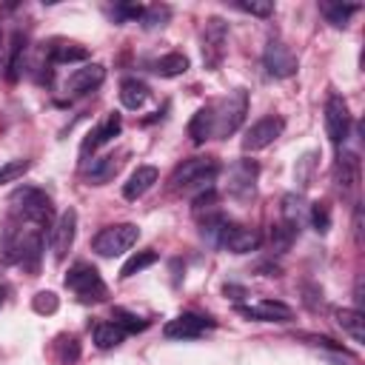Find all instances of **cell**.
Returning <instances> with one entry per match:
<instances>
[{
	"label": "cell",
	"mask_w": 365,
	"mask_h": 365,
	"mask_svg": "<svg viewBox=\"0 0 365 365\" xmlns=\"http://www.w3.org/2000/svg\"><path fill=\"white\" fill-rule=\"evenodd\" d=\"M9 202H11V211H14L17 220H26V222H31V225H37V228H48L51 220H54L51 197H48L46 191H40V188L23 185V188H17V191L9 197Z\"/></svg>",
	"instance_id": "cell-1"
},
{
	"label": "cell",
	"mask_w": 365,
	"mask_h": 365,
	"mask_svg": "<svg viewBox=\"0 0 365 365\" xmlns=\"http://www.w3.org/2000/svg\"><path fill=\"white\" fill-rule=\"evenodd\" d=\"M208 108H211L214 137H228L240 128V123L248 111V94H245V88H234L228 97L208 103Z\"/></svg>",
	"instance_id": "cell-2"
},
{
	"label": "cell",
	"mask_w": 365,
	"mask_h": 365,
	"mask_svg": "<svg viewBox=\"0 0 365 365\" xmlns=\"http://www.w3.org/2000/svg\"><path fill=\"white\" fill-rule=\"evenodd\" d=\"M137 240H140V228L134 222H117V225L103 228L91 240V248L100 257H117V254H125Z\"/></svg>",
	"instance_id": "cell-3"
},
{
	"label": "cell",
	"mask_w": 365,
	"mask_h": 365,
	"mask_svg": "<svg viewBox=\"0 0 365 365\" xmlns=\"http://www.w3.org/2000/svg\"><path fill=\"white\" fill-rule=\"evenodd\" d=\"M220 174V163L214 157H191L171 174V188H191V185H208Z\"/></svg>",
	"instance_id": "cell-4"
},
{
	"label": "cell",
	"mask_w": 365,
	"mask_h": 365,
	"mask_svg": "<svg viewBox=\"0 0 365 365\" xmlns=\"http://www.w3.org/2000/svg\"><path fill=\"white\" fill-rule=\"evenodd\" d=\"M66 288L74 291L80 299H103L106 297V282L100 279L97 268L88 262H77L66 274Z\"/></svg>",
	"instance_id": "cell-5"
},
{
	"label": "cell",
	"mask_w": 365,
	"mask_h": 365,
	"mask_svg": "<svg viewBox=\"0 0 365 365\" xmlns=\"http://www.w3.org/2000/svg\"><path fill=\"white\" fill-rule=\"evenodd\" d=\"M225 43H228V26L220 17H208L202 29V66L205 68H220L225 57Z\"/></svg>",
	"instance_id": "cell-6"
},
{
	"label": "cell",
	"mask_w": 365,
	"mask_h": 365,
	"mask_svg": "<svg viewBox=\"0 0 365 365\" xmlns=\"http://www.w3.org/2000/svg\"><path fill=\"white\" fill-rule=\"evenodd\" d=\"M282 128H285V120L277 117V114H268V117L257 120V123L245 131V137H242V151H245V154H248V151L254 154V151L268 148V145L282 134Z\"/></svg>",
	"instance_id": "cell-7"
},
{
	"label": "cell",
	"mask_w": 365,
	"mask_h": 365,
	"mask_svg": "<svg viewBox=\"0 0 365 365\" xmlns=\"http://www.w3.org/2000/svg\"><path fill=\"white\" fill-rule=\"evenodd\" d=\"M325 131H328V140L334 145H342L348 131H351V114H348V106L339 94H331L325 103Z\"/></svg>",
	"instance_id": "cell-8"
},
{
	"label": "cell",
	"mask_w": 365,
	"mask_h": 365,
	"mask_svg": "<svg viewBox=\"0 0 365 365\" xmlns=\"http://www.w3.org/2000/svg\"><path fill=\"white\" fill-rule=\"evenodd\" d=\"M262 63H265V68H268L271 77H291V74H297V57H294V51L282 40H277V37L268 40V46L262 51Z\"/></svg>",
	"instance_id": "cell-9"
},
{
	"label": "cell",
	"mask_w": 365,
	"mask_h": 365,
	"mask_svg": "<svg viewBox=\"0 0 365 365\" xmlns=\"http://www.w3.org/2000/svg\"><path fill=\"white\" fill-rule=\"evenodd\" d=\"M208 328H214V319L200 317V314H180V317H174L171 322H165L163 334H165L168 339H197V336H202Z\"/></svg>",
	"instance_id": "cell-10"
},
{
	"label": "cell",
	"mask_w": 365,
	"mask_h": 365,
	"mask_svg": "<svg viewBox=\"0 0 365 365\" xmlns=\"http://www.w3.org/2000/svg\"><path fill=\"white\" fill-rule=\"evenodd\" d=\"M74 234H77V211L74 208H66L57 217L54 228H51V251H54V259H66V254L74 245Z\"/></svg>",
	"instance_id": "cell-11"
},
{
	"label": "cell",
	"mask_w": 365,
	"mask_h": 365,
	"mask_svg": "<svg viewBox=\"0 0 365 365\" xmlns=\"http://www.w3.org/2000/svg\"><path fill=\"white\" fill-rule=\"evenodd\" d=\"M259 242H262V237H259L254 228H242V225L225 222V228H222L217 245H222V248L231 251V254H248V251H257Z\"/></svg>",
	"instance_id": "cell-12"
},
{
	"label": "cell",
	"mask_w": 365,
	"mask_h": 365,
	"mask_svg": "<svg viewBox=\"0 0 365 365\" xmlns=\"http://www.w3.org/2000/svg\"><path fill=\"white\" fill-rule=\"evenodd\" d=\"M257 163L254 160H240L231 171H228V194L231 197H251L254 194V180H257Z\"/></svg>",
	"instance_id": "cell-13"
},
{
	"label": "cell",
	"mask_w": 365,
	"mask_h": 365,
	"mask_svg": "<svg viewBox=\"0 0 365 365\" xmlns=\"http://www.w3.org/2000/svg\"><path fill=\"white\" fill-rule=\"evenodd\" d=\"M103 80H106V66L91 63V66L77 68V71L66 80V91H68V94H88V91H94Z\"/></svg>",
	"instance_id": "cell-14"
},
{
	"label": "cell",
	"mask_w": 365,
	"mask_h": 365,
	"mask_svg": "<svg viewBox=\"0 0 365 365\" xmlns=\"http://www.w3.org/2000/svg\"><path fill=\"white\" fill-rule=\"evenodd\" d=\"M242 317L248 319H259V322H288L291 319V308L285 302H277V299H262L259 305L248 308V305H240L237 308Z\"/></svg>",
	"instance_id": "cell-15"
},
{
	"label": "cell",
	"mask_w": 365,
	"mask_h": 365,
	"mask_svg": "<svg viewBox=\"0 0 365 365\" xmlns=\"http://www.w3.org/2000/svg\"><path fill=\"white\" fill-rule=\"evenodd\" d=\"M120 125H123V123H120V114H117V111H111V114H108V117H106V120H103V123H100V125H97V128L83 140L80 154L86 157L88 151H97L103 143H108L111 137H117V134H120Z\"/></svg>",
	"instance_id": "cell-16"
},
{
	"label": "cell",
	"mask_w": 365,
	"mask_h": 365,
	"mask_svg": "<svg viewBox=\"0 0 365 365\" xmlns=\"http://www.w3.org/2000/svg\"><path fill=\"white\" fill-rule=\"evenodd\" d=\"M157 168L154 165H137L134 171H131V177H128V182L123 185V197L125 200H140L154 182H157Z\"/></svg>",
	"instance_id": "cell-17"
},
{
	"label": "cell",
	"mask_w": 365,
	"mask_h": 365,
	"mask_svg": "<svg viewBox=\"0 0 365 365\" xmlns=\"http://www.w3.org/2000/svg\"><path fill=\"white\" fill-rule=\"evenodd\" d=\"M334 177H336V185L342 191H351L356 182H359V157L354 151H342L336 157V165H334Z\"/></svg>",
	"instance_id": "cell-18"
},
{
	"label": "cell",
	"mask_w": 365,
	"mask_h": 365,
	"mask_svg": "<svg viewBox=\"0 0 365 365\" xmlns=\"http://www.w3.org/2000/svg\"><path fill=\"white\" fill-rule=\"evenodd\" d=\"M145 100H148V86H145L143 80H137V77H125V80L120 83V103H123L125 108L137 111V108L145 106Z\"/></svg>",
	"instance_id": "cell-19"
},
{
	"label": "cell",
	"mask_w": 365,
	"mask_h": 365,
	"mask_svg": "<svg viewBox=\"0 0 365 365\" xmlns=\"http://www.w3.org/2000/svg\"><path fill=\"white\" fill-rule=\"evenodd\" d=\"M117 171H120V160H117L114 154H106V157H97V160L88 165L86 180H88V185H103V182H108Z\"/></svg>",
	"instance_id": "cell-20"
},
{
	"label": "cell",
	"mask_w": 365,
	"mask_h": 365,
	"mask_svg": "<svg viewBox=\"0 0 365 365\" xmlns=\"http://www.w3.org/2000/svg\"><path fill=\"white\" fill-rule=\"evenodd\" d=\"M336 322L345 334H351L354 342H365V314L359 308H339Z\"/></svg>",
	"instance_id": "cell-21"
},
{
	"label": "cell",
	"mask_w": 365,
	"mask_h": 365,
	"mask_svg": "<svg viewBox=\"0 0 365 365\" xmlns=\"http://www.w3.org/2000/svg\"><path fill=\"white\" fill-rule=\"evenodd\" d=\"M48 57L51 63H83L88 60V48L80 43H54L48 46Z\"/></svg>",
	"instance_id": "cell-22"
},
{
	"label": "cell",
	"mask_w": 365,
	"mask_h": 365,
	"mask_svg": "<svg viewBox=\"0 0 365 365\" xmlns=\"http://www.w3.org/2000/svg\"><path fill=\"white\" fill-rule=\"evenodd\" d=\"M188 137H191L197 145L214 137V125H211V108H208V106H202V108H200V111L191 117V123H188Z\"/></svg>",
	"instance_id": "cell-23"
},
{
	"label": "cell",
	"mask_w": 365,
	"mask_h": 365,
	"mask_svg": "<svg viewBox=\"0 0 365 365\" xmlns=\"http://www.w3.org/2000/svg\"><path fill=\"white\" fill-rule=\"evenodd\" d=\"M23 51H26V37L17 31V34L11 37V46H9V63H6V80H9V83H17V80H20Z\"/></svg>",
	"instance_id": "cell-24"
},
{
	"label": "cell",
	"mask_w": 365,
	"mask_h": 365,
	"mask_svg": "<svg viewBox=\"0 0 365 365\" xmlns=\"http://www.w3.org/2000/svg\"><path fill=\"white\" fill-rule=\"evenodd\" d=\"M154 71L160 77H180V74L188 71V57L180 54V51H171V54H165V57H160L154 63Z\"/></svg>",
	"instance_id": "cell-25"
},
{
	"label": "cell",
	"mask_w": 365,
	"mask_h": 365,
	"mask_svg": "<svg viewBox=\"0 0 365 365\" xmlns=\"http://www.w3.org/2000/svg\"><path fill=\"white\" fill-rule=\"evenodd\" d=\"M279 211H282V222H288L291 228L299 231V222L305 220V200L299 194H285Z\"/></svg>",
	"instance_id": "cell-26"
},
{
	"label": "cell",
	"mask_w": 365,
	"mask_h": 365,
	"mask_svg": "<svg viewBox=\"0 0 365 365\" xmlns=\"http://www.w3.org/2000/svg\"><path fill=\"white\" fill-rule=\"evenodd\" d=\"M125 339V331L117 325V322H100L97 328H94V342H97V348H117L120 342Z\"/></svg>",
	"instance_id": "cell-27"
},
{
	"label": "cell",
	"mask_w": 365,
	"mask_h": 365,
	"mask_svg": "<svg viewBox=\"0 0 365 365\" xmlns=\"http://www.w3.org/2000/svg\"><path fill=\"white\" fill-rule=\"evenodd\" d=\"M297 234H299V231H297V228H291V225H288V222H282V220H279L277 225H271V245H274V251H277V254L288 251V248H291V242L297 240Z\"/></svg>",
	"instance_id": "cell-28"
},
{
	"label": "cell",
	"mask_w": 365,
	"mask_h": 365,
	"mask_svg": "<svg viewBox=\"0 0 365 365\" xmlns=\"http://www.w3.org/2000/svg\"><path fill=\"white\" fill-rule=\"evenodd\" d=\"M154 262H157V251H137L134 257L125 259V265L120 268V277L128 279V277H134L137 271H143V268H148V265H154Z\"/></svg>",
	"instance_id": "cell-29"
},
{
	"label": "cell",
	"mask_w": 365,
	"mask_h": 365,
	"mask_svg": "<svg viewBox=\"0 0 365 365\" xmlns=\"http://www.w3.org/2000/svg\"><path fill=\"white\" fill-rule=\"evenodd\" d=\"M111 317H114L111 322H117L125 334H134V331L148 328V319H143V317H137V314H131V311H125V308H114Z\"/></svg>",
	"instance_id": "cell-30"
},
{
	"label": "cell",
	"mask_w": 365,
	"mask_h": 365,
	"mask_svg": "<svg viewBox=\"0 0 365 365\" xmlns=\"http://www.w3.org/2000/svg\"><path fill=\"white\" fill-rule=\"evenodd\" d=\"M356 9H359V6H351V3H322V11H325V17H328L334 26H345L348 17H351Z\"/></svg>",
	"instance_id": "cell-31"
},
{
	"label": "cell",
	"mask_w": 365,
	"mask_h": 365,
	"mask_svg": "<svg viewBox=\"0 0 365 365\" xmlns=\"http://www.w3.org/2000/svg\"><path fill=\"white\" fill-rule=\"evenodd\" d=\"M140 20H143V29H163L171 20V9L168 6H148Z\"/></svg>",
	"instance_id": "cell-32"
},
{
	"label": "cell",
	"mask_w": 365,
	"mask_h": 365,
	"mask_svg": "<svg viewBox=\"0 0 365 365\" xmlns=\"http://www.w3.org/2000/svg\"><path fill=\"white\" fill-rule=\"evenodd\" d=\"M314 165H317V154H314V151H308V154H302V157L297 160V165H294V177H297L299 185H308V182H311V171H314Z\"/></svg>",
	"instance_id": "cell-33"
},
{
	"label": "cell",
	"mask_w": 365,
	"mask_h": 365,
	"mask_svg": "<svg viewBox=\"0 0 365 365\" xmlns=\"http://www.w3.org/2000/svg\"><path fill=\"white\" fill-rule=\"evenodd\" d=\"M31 308H34L37 314H54V311L60 308V299H57L54 291H37L34 299H31Z\"/></svg>",
	"instance_id": "cell-34"
},
{
	"label": "cell",
	"mask_w": 365,
	"mask_h": 365,
	"mask_svg": "<svg viewBox=\"0 0 365 365\" xmlns=\"http://www.w3.org/2000/svg\"><path fill=\"white\" fill-rule=\"evenodd\" d=\"M29 168H31V163H29V160H11V163H6V165L0 168V185L20 180V177H23Z\"/></svg>",
	"instance_id": "cell-35"
},
{
	"label": "cell",
	"mask_w": 365,
	"mask_h": 365,
	"mask_svg": "<svg viewBox=\"0 0 365 365\" xmlns=\"http://www.w3.org/2000/svg\"><path fill=\"white\" fill-rule=\"evenodd\" d=\"M308 217H311V225H314L319 234H325V231L331 228V214H328V205H322V202H314Z\"/></svg>",
	"instance_id": "cell-36"
},
{
	"label": "cell",
	"mask_w": 365,
	"mask_h": 365,
	"mask_svg": "<svg viewBox=\"0 0 365 365\" xmlns=\"http://www.w3.org/2000/svg\"><path fill=\"white\" fill-rule=\"evenodd\" d=\"M77 356H80L77 339H74V336H60V356H57V362H60V365H71Z\"/></svg>",
	"instance_id": "cell-37"
},
{
	"label": "cell",
	"mask_w": 365,
	"mask_h": 365,
	"mask_svg": "<svg viewBox=\"0 0 365 365\" xmlns=\"http://www.w3.org/2000/svg\"><path fill=\"white\" fill-rule=\"evenodd\" d=\"M240 11L257 14V17H271L274 14V3L271 0H248V3H234Z\"/></svg>",
	"instance_id": "cell-38"
},
{
	"label": "cell",
	"mask_w": 365,
	"mask_h": 365,
	"mask_svg": "<svg viewBox=\"0 0 365 365\" xmlns=\"http://www.w3.org/2000/svg\"><path fill=\"white\" fill-rule=\"evenodd\" d=\"M143 6H134V3H120L117 9H114V14H117V20H140L143 17Z\"/></svg>",
	"instance_id": "cell-39"
},
{
	"label": "cell",
	"mask_w": 365,
	"mask_h": 365,
	"mask_svg": "<svg viewBox=\"0 0 365 365\" xmlns=\"http://www.w3.org/2000/svg\"><path fill=\"white\" fill-rule=\"evenodd\" d=\"M222 294H225V297H231V299H245V297H248V291H245L242 285H225V288H222Z\"/></svg>",
	"instance_id": "cell-40"
},
{
	"label": "cell",
	"mask_w": 365,
	"mask_h": 365,
	"mask_svg": "<svg viewBox=\"0 0 365 365\" xmlns=\"http://www.w3.org/2000/svg\"><path fill=\"white\" fill-rule=\"evenodd\" d=\"M3 299H6V291L0 288V308H3Z\"/></svg>",
	"instance_id": "cell-41"
},
{
	"label": "cell",
	"mask_w": 365,
	"mask_h": 365,
	"mask_svg": "<svg viewBox=\"0 0 365 365\" xmlns=\"http://www.w3.org/2000/svg\"><path fill=\"white\" fill-rule=\"evenodd\" d=\"M0 60H3V31H0Z\"/></svg>",
	"instance_id": "cell-42"
}]
</instances>
